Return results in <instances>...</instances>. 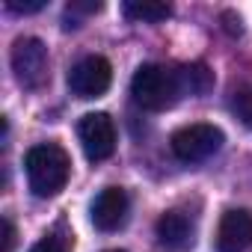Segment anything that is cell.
<instances>
[{
  "mask_svg": "<svg viewBox=\"0 0 252 252\" xmlns=\"http://www.w3.org/2000/svg\"><path fill=\"white\" fill-rule=\"evenodd\" d=\"M222 24H225V33H231V36H240L243 33V21H240V15L237 12H222Z\"/></svg>",
  "mask_w": 252,
  "mask_h": 252,
  "instance_id": "15",
  "label": "cell"
},
{
  "mask_svg": "<svg viewBox=\"0 0 252 252\" xmlns=\"http://www.w3.org/2000/svg\"><path fill=\"white\" fill-rule=\"evenodd\" d=\"M231 110H234V116H237L243 125H249V128H252V86L234 89V95H231Z\"/></svg>",
  "mask_w": 252,
  "mask_h": 252,
  "instance_id": "12",
  "label": "cell"
},
{
  "mask_svg": "<svg viewBox=\"0 0 252 252\" xmlns=\"http://www.w3.org/2000/svg\"><path fill=\"white\" fill-rule=\"evenodd\" d=\"M30 252H68V249H65V240H60L57 234H48V237H42L39 243H33Z\"/></svg>",
  "mask_w": 252,
  "mask_h": 252,
  "instance_id": "13",
  "label": "cell"
},
{
  "mask_svg": "<svg viewBox=\"0 0 252 252\" xmlns=\"http://www.w3.org/2000/svg\"><path fill=\"white\" fill-rule=\"evenodd\" d=\"M12 71L24 89H42L48 83V48L36 36H24L12 45Z\"/></svg>",
  "mask_w": 252,
  "mask_h": 252,
  "instance_id": "4",
  "label": "cell"
},
{
  "mask_svg": "<svg viewBox=\"0 0 252 252\" xmlns=\"http://www.w3.org/2000/svg\"><path fill=\"white\" fill-rule=\"evenodd\" d=\"M24 166H27L30 190L39 199H48V196H57L65 187L68 172H71V158L57 143H39L27 152Z\"/></svg>",
  "mask_w": 252,
  "mask_h": 252,
  "instance_id": "1",
  "label": "cell"
},
{
  "mask_svg": "<svg viewBox=\"0 0 252 252\" xmlns=\"http://www.w3.org/2000/svg\"><path fill=\"white\" fill-rule=\"evenodd\" d=\"M155 231H158L160 243H166L172 249H187V246H193L196 225L184 211H166V214H160Z\"/></svg>",
  "mask_w": 252,
  "mask_h": 252,
  "instance_id": "9",
  "label": "cell"
},
{
  "mask_svg": "<svg viewBox=\"0 0 252 252\" xmlns=\"http://www.w3.org/2000/svg\"><path fill=\"white\" fill-rule=\"evenodd\" d=\"M222 131L217 125H208V122H196V125H187V128H178L169 140L172 146V155L184 163H199L211 155L220 152L222 146Z\"/></svg>",
  "mask_w": 252,
  "mask_h": 252,
  "instance_id": "3",
  "label": "cell"
},
{
  "mask_svg": "<svg viewBox=\"0 0 252 252\" xmlns=\"http://www.w3.org/2000/svg\"><path fill=\"white\" fill-rule=\"evenodd\" d=\"M252 246V211L231 208L222 214L217 228V249L220 252H246Z\"/></svg>",
  "mask_w": 252,
  "mask_h": 252,
  "instance_id": "8",
  "label": "cell"
},
{
  "mask_svg": "<svg viewBox=\"0 0 252 252\" xmlns=\"http://www.w3.org/2000/svg\"><path fill=\"white\" fill-rule=\"evenodd\" d=\"M77 137L92 163L107 160L116 152V128L107 113H86L77 125Z\"/></svg>",
  "mask_w": 252,
  "mask_h": 252,
  "instance_id": "5",
  "label": "cell"
},
{
  "mask_svg": "<svg viewBox=\"0 0 252 252\" xmlns=\"http://www.w3.org/2000/svg\"><path fill=\"white\" fill-rule=\"evenodd\" d=\"M178 83H181V89H187L190 95H202V92H208V89L214 86V74L208 71L205 63H193V65H184V68L178 71Z\"/></svg>",
  "mask_w": 252,
  "mask_h": 252,
  "instance_id": "11",
  "label": "cell"
},
{
  "mask_svg": "<svg viewBox=\"0 0 252 252\" xmlns=\"http://www.w3.org/2000/svg\"><path fill=\"white\" fill-rule=\"evenodd\" d=\"M6 6H9L12 12L30 15V12H39V9H45V0H6Z\"/></svg>",
  "mask_w": 252,
  "mask_h": 252,
  "instance_id": "14",
  "label": "cell"
},
{
  "mask_svg": "<svg viewBox=\"0 0 252 252\" xmlns=\"http://www.w3.org/2000/svg\"><path fill=\"white\" fill-rule=\"evenodd\" d=\"M107 252H125V249H107Z\"/></svg>",
  "mask_w": 252,
  "mask_h": 252,
  "instance_id": "18",
  "label": "cell"
},
{
  "mask_svg": "<svg viewBox=\"0 0 252 252\" xmlns=\"http://www.w3.org/2000/svg\"><path fill=\"white\" fill-rule=\"evenodd\" d=\"M110 80H113V68L104 57L92 54V57H83L77 65H71L68 71V89L71 95L77 98H98L110 89Z\"/></svg>",
  "mask_w": 252,
  "mask_h": 252,
  "instance_id": "6",
  "label": "cell"
},
{
  "mask_svg": "<svg viewBox=\"0 0 252 252\" xmlns=\"http://www.w3.org/2000/svg\"><path fill=\"white\" fill-rule=\"evenodd\" d=\"M122 12L131 21H143V24H160L172 15L169 3H158V0H125Z\"/></svg>",
  "mask_w": 252,
  "mask_h": 252,
  "instance_id": "10",
  "label": "cell"
},
{
  "mask_svg": "<svg viewBox=\"0 0 252 252\" xmlns=\"http://www.w3.org/2000/svg\"><path fill=\"white\" fill-rule=\"evenodd\" d=\"M131 95L143 110L160 113V110H169L178 101L181 83H178L175 71H169V68H163L158 63H146L131 77Z\"/></svg>",
  "mask_w": 252,
  "mask_h": 252,
  "instance_id": "2",
  "label": "cell"
},
{
  "mask_svg": "<svg viewBox=\"0 0 252 252\" xmlns=\"http://www.w3.org/2000/svg\"><path fill=\"white\" fill-rule=\"evenodd\" d=\"M128 208H131V202H128V193L122 187H104L95 196L92 208H89L92 225L98 231H116L125 220H128Z\"/></svg>",
  "mask_w": 252,
  "mask_h": 252,
  "instance_id": "7",
  "label": "cell"
},
{
  "mask_svg": "<svg viewBox=\"0 0 252 252\" xmlns=\"http://www.w3.org/2000/svg\"><path fill=\"white\" fill-rule=\"evenodd\" d=\"M15 246V225L9 217H3V252H12Z\"/></svg>",
  "mask_w": 252,
  "mask_h": 252,
  "instance_id": "16",
  "label": "cell"
},
{
  "mask_svg": "<svg viewBox=\"0 0 252 252\" xmlns=\"http://www.w3.org/2000/svg\"><path fill=\"white\" fill-rule=\"evenodd\" d=\"M68 12H86V15H92V12H101V3H83V0H74V3H68Z\"/></svg>",
  "mask_w": 252,
  "mask_h": 252,
  "instance_id": "17",
  "label": "cell"
}]
</instances>
